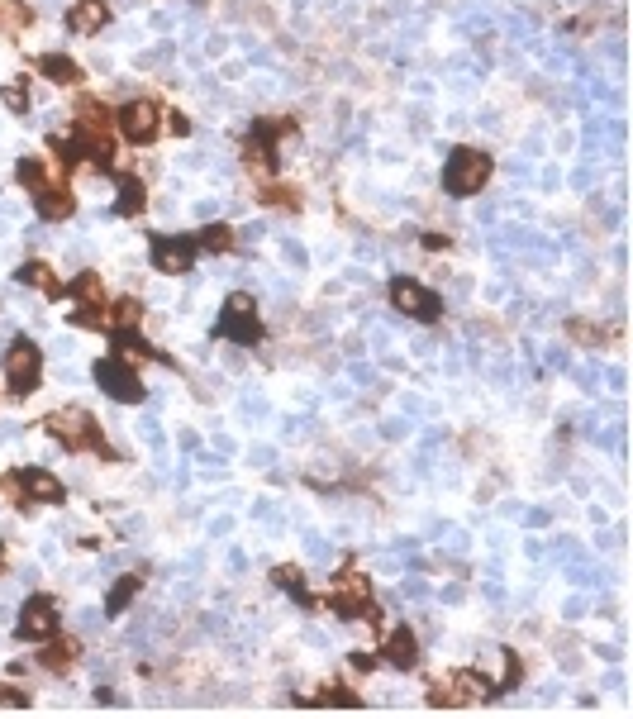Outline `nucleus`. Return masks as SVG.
Masks as SVG:
<instances>
[{"label":"nucleus","instance_id":"1","mask_svg":"<svg viewBox=\"0 0 633 719\" xmlns=\"http://www.w3.org/2000/svg\"><path fill=\"white\" fill-rule=\"evenodd\" d=\"M491 172H495L491 153H481V148H453L448 162H443V191L457 200H467L491 181Z\"/></svg>","mask_w":633,"mask_h":719},{"label":"nucleus","instance_id":"2","mask_svg":"<svg viewBox=\"0 0 633 719\" xmlns=\"http://www.w3.org/2000/svg\"><path fill=\"white\" fill-rule=\"evenodd\" d=\"M43 424H48V434H53L67 453H100V448H105L96 415L81 410V405H62V410H53Z\"/></svg>","mask_w":633,"mask_h":719},{"label":"nucleus","instance_id":"3","mask_svg":"<svg viewBox=\"0 0 633 719\" xmlns=\"http://www.w3.org/2000/svg\"><path fill=\"white\" fill-rule=\"evenodd\" d=\"M219 339L238 343V348H253L262 339V320H258V305L248 291H234V296L224 300V310H219V324H215Z\"/></svg>","mask_w":633,"mask_h":719},{"label":"nucleus","instance_id":"4","mask_svg":"<svg viewBox=\"0 0 633 719\" xmlns=\"http://www.w3.org/2000/svg\"><path fill=\"white\" fill-rule=\"evenodd\" d=\"M43 381V353L34 339H15L10 343V353H5V386H10V396H34Z\"/></svg>","mask_w":633,"mask_h":719},{"label":"nucleus","instance_id":"5","mask_svg":"<svg viewBox=\"0 0 633 719\" xmlns=\"http://www.w3.org/2000/svg\"><path fill=\"white\" fill-rule=\"evenodd\" d=\"M62 296L77 300L72 320H77L81 329H105V305H110V291H105L100 272H81L77 281H67V286H62Z\"/></svg>","mask_w":633,"mask_h":719},{"label":"nucleus","instance_id":"6","mask_svg":"<svg viewBox=\"0 0 633 719\" xmlns=\"http://www.w3.org/2000/svg\"><path fill=\"white\" fill-rule=\"evenodd\" d=\"M96 386L105 391L110 400H119V405H139L143 400V377H139V367L129 358H100L96 362Z\"/></svg>","mask_w":633,"mask_h":719},{"label":"nucleus","instance_id":"7","mask_svg":"<svg viewBox=\"0 0 633 719\" xmlns=\"http://www.w3.org/2000/svg\"><path fill=\"white\" fill-rule=\"evenodd\" d=\"M115 129L129 143H153L162 134V105L158 100H129V105H119Z\"/></svg>","mask_w":633,"mask_h":719},{"label":"nucleus","instance_id":"8","mask_svg":"<svg viewBox=\"0 0 633 719\" xmlns=\"http://www.w3.org/2000/svg\"><path fill=\"white\" fill-rule=\"evenodd\" d=\"M386 296H391V305H396L400 315H410V320L429 324V320H438V315H443V300H438L434 291H429L424 281H415V277H396Z\"/></svg>","mask_w":633,"mask_h":719},{"label":"nucleus","instance_id":"9","mask_svg":"<svg viewBox=\"0 0 633 719\" xmlns=\"http://www.w3.org/2000/svg\"><path fill=\"white\" fill-rule=\"evenodd\" d=\"M329 610H338L343 620H376V605H372V591H367V577H357V572H343L334 581V591H329Z\"/></svg>","mask_w":633,"mask_h":719},{"label":"nucleus","instance_id":"10","mask_svg":"<svg viewBox=\"0 0 633 719\" xmlns=\"http://www.w3.org/2000/svg\"><path fill=\"white\" fill-rule=\"evenodd\" d=\"M486 696H495V691L481 672H453V677L434 681L429 705H476V700H486Z\"/></svg>","mask_w":633,"mask_h":719},{"label":"nucleus","instance_id":"11","mask_svg":"<svg viewBox=\"0 0 633 719\" xmlns=\"http://www.w3.org/2000/svg\"><path fill=\"white\" fill-rule=\"evenodd\" d=\"M15 634H20L24 643H43L58 634V605H53V596H29L20 610V620H15Z\"/></svg>","mask_w":633,"mask_h":719},{"label":"nucleus","instance_id":"12","mask_svg":"<svg viewBox=\"0 0 633 719\" xmlns=\"http://www.w3.org/2000/svg\"><path fill=\"white\" fill-rule=\"evenodd\" d=\"M196 239L191 234H153V267L167 272V277H181V272H191V262H196Z\"/></svg>","mask_w":633,"mask_h":719},{"label":"nucleus","instance_id":"13","mask_svg":"<svg viewBox=\"0 0 633 719\" xmlns=\"http://www.w3.org/2000/svg\"><path fill=\"white\" fill-rule=\"evenodd\" d=\"M34 210H39L43 220H72V210H77V196H72V186L62 177L43 181V186H34Z\"/></svg>","mask_w":633,"mask_h":719},{"label":"nucleus","instance_id":"14","mask_svg":"<svg viewBox=\"0 0 633 719\" xmlns=\"http://www.w3.org/2000/svg\"><path fill=\"white\" fill-rule=\"evenodd\" d=\"M381 662H386V667H396V672H415V667H419V639H415V629L396 624V629L386 634V643H381Z\"/></svg>","mask_w":633,"mask_h":719},{"label":"nucleus","instance_id":"15","mask_svg":"<svg viewBox=\"0 0 633 719\" xmlns=\"http://www.w3.org/2000/svg\"><path fill=\"white\" fill-rule=\"evenodd\" d=\"M20 486H24V500H34V505H62L67 500L62 481L53 472H43V467H20Z\"/></svg>","mask_w":633,"mask_h":719},{"label":"nucleus","instance_id":"16","mask_svg":"<svg viewBox=\"0 0 633 719\" xmlns=\"http://www.w3.org/2000/svg\"><path fill=\"white\" fill-rule=\"evenodd\" d=\"M67 24H72V34H100L110 24V0H77L67 10Z\"/></svg>","mask_w":633,"mask_h":719},{"label":"nucleus","instance_id":"17","mask_svg":"<svg viewBox=\"0 0 633 719\" xmlns=\"http://www.w3.org/2000/svg\"><path fill=\"white\" fill-rule=\"evenodd\" d=\"M72 124H77V129H115V110L96 96H81L77 110H72Z\"/></svg>","mask_w":633,"mask_h":719},{"label":"nucleus","instance_id":"18","mask_svg":"<svg viewBox=\"0 0 633 719\" xmlns=\"http://www.w3.org/2000/svg\"><path fill=\"white\" fill-rule=\"evenodd\" d=\"M139 320H143V305L134 296H119V300L105 305V329H110V334H119V329H139Z\"/></svg>","mask_w":633,"mask_h":719},{"label":"nucleus","instance_id":"19","mask_svg":"<svg viewBox=\"0 0 633 719\" xmlns=\"http://www.w3.org/2000/svg\"><path fill=\"white\" fill-rule=\"evenodd\" d=\"M139 586H143V577L139 572H129V577H119L115 586H110V596H105V615L110 620H119L129 605H134V596H139Z\"/></svg>","mask_w":633,"mask_h":719},{"label":"nucleus","instance_id":"20","mask_svg":"<svg viewBox=\"0 0 633 719\" xmlns=\"http://www.w3.org/2000/svg\"><path fill=\"white\" fill-rule=\"evenodd\" d=\"M43 643H48V648L39 653V667H43V672H67V667L77 662V653H81L77 639H62V643H58V639H43Z\"/></svg>","mask_w":633,"mask_h":719},{"label":"nucleus","instance_id":"21","mask_svg":"<svg viewBox=\"0 0 633 719\" xmlns=\"http://www.w3.org/2000/svg\"><path fill=\"white\" fill-rule=\"evenodd\" d=\"M39 72H43L48 81H58V86H77V81H81V67L67 58V53H43V58H39Z\"/></svg>","mask_w":633,"mask_h":719},{"label":"nucleus","instance_id":"22","mask_svg":"<svg viewBox=\"0 0 633 719\" xmlns=\"http://www.w3.org/2000/svg\"><path fill=\"white\" fill-rule=\"evenodd\" d=\"M148 205V186L139 177H119V200H115V215H139Z\"/></svg>","mask_w":633,"mask_h":719},{"label":"nucleus","instance_id":"23","mask_svg":"<svg viewBox=\"0 0 633 719\" xmlns=\"http://www.w3.org/2000/svg\"><path fill=\"white\" fill-rule=\"evenodd\" d=\"M20 281L24 286H34V291H43V296H62V281L53 277V267H48V262H24Z\"/></svg>","mask_w":633,"mask_h":719},{"label":"nucleus","instance_id":"24","mask_svg":"<svg viewBox=\"0 0 633 719\" xmlns=\"http://www.w3.org/2000/svg\"><path fill=\"white\" fill-rule=\"evenodd\" d=\"M234 229H229V224H205V229H200L196 234V248L200 253H229V248H234Z\"/></svg>","mask_w":633,"mask_h":719},{"label":"nucleus","instance_id":"25","mask_svg":"<svg viewBox=\"0 0 633 719\" xmlns=\"http://www.w3.org/2000/svg\"><path fill=\"white\" fill-rule=\"evenodd\" d=\"M15 177H20V186H43V181H53V162L48 158H20L15 162Z\"/></svg>","mask_w":633,"mask_h":719},{"label":"nucleus","instance_id":"26","mask_svg":"<svg viewBox=\"0 0 633 719\" xmlns=\"http://www.w3.org/2000/svg\"><path fill=\"white\" fill-rule=\"evenodd\" d=\"M272 581H277L281 591H291L300 605H315V600H310V591H305V572H300V567H286V562H281L277 572H272Z\"/></svg>","mask_w":633,"mask_h":719},{"label":"nucleus","instance_id":"27","mask_svg":"<svg viewBox=\"0 0 633 719\" xmlns=\"http://www.w3.org/2000/svg\"><path fill=\"white\" fill-rule=\"evenodd\" d=\"M0 100H5V110H10V115H24V110H29V86H20V81H5Z\"/></svg>","mask_w":633,"mask_h":719},{"label":"nucleus","instance_id":"28","mask_svg":"<svg viewBox=\"0 0 633 719\" xmlns=\"http://www.w3.org/2000/svg\"><path fill=\"white\" fill-rule=\"evenodd\" d=\"M315 705H343V710H357L362 700H357L348 686H324V691L315 696Z\"/></svg>","mask_w":633,"mask_h":719},{"label":"nucleus","instance_id":"29","mask_svg":"<svg viewBox=\"0 0 633 719\" xmlns=\"http://www.w3.org/2000/svg\"><path fill=\"white\" fill-rule=\"evenodd\" d=\"M267 205H277V210H300V196L296 191H286V186H267Z\"/></svg>","mask_w":633,"mask_h":719},{"label":"nucleus","instance_id":"30","mask_svg":"<svg viewBox=\"0 0 633 719\" xmlns=\"http://www.w3.org/2000/svg\"><path fill=\"white\" fill-rule=\"evenodd\" d=\"M0 496H5V500H15V505H24V486H20V467H15V472H5V477H0Z\"/></svg>","mask_w":633,"mask_h":719},{"label":"nucleus","instance_id":"31","mask_svg":"<svg viewBox=\"0 0 633 719\" xmlns=\"http://www.w3.org/2000/svg\"><path fill=\"white\" fill-rule=\"evenodd\" d=\"M0 705H29V691H15V686H0Z\"/></svg>","mask_w":633,"mask_h":719},{"label":"nucleus","instance_id":"32","mask_svg":"<svg viewBox=\"0 0 633 719\" xmlns=\"http://www.w3.org/2000/svg\"><path fill=\"white\" fill-rule=\"evenodd\" d=\"M162 129H172V134H191V120H186V115H162Z\"/></svg>","mask_w":633,"mask_h":719},{"label":"nucleus","instance_id":"33","mask_svg":"<svg viewBox=\"0 0 633 719\" xmlns=\"http://www.w3.org/2000/svg\"><path fill=\"white\" fill-rule=\"evenodd\" d=\"M0 567H5V543H0Z\"/></svg>","mask_w":633,"mask_h":719}]
</instances>
